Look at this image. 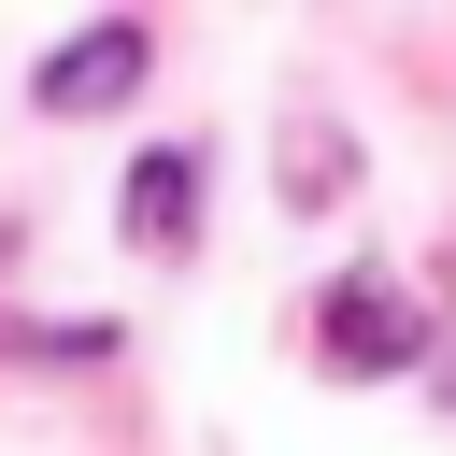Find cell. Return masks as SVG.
Masks as SVG:
<instances>
[{"label": "cell", "instance_id": "1", "mask_svg": "<svg viewBox=\"0 0 456 456\" xmlns=\"http://www.w3.org/2000/svg\"><path fill=\"white\" fill-rule=\"evenodd\" d=\"M142 57H157V28H142V14H100L86 43H57V57H43V86H28V100H43V114H114V100L142 86Z\"/></svg>", "mask_w": 456, "mask_h": 456}, {"label": "cell", "instance_id": "2", "mask_svg": "<svg viewBox=\"0 0 456 456\" xmlns=\"http://www.w3.org/2000/svg\"><path fill=\"white\" fill-rule=\"evenodd\" d=\"M428 328H413V299L385 285V271H356L342 299H328V370H399Z\"/></svg>", "mask_w": 456, "mask_h": 456}, {"label": "cell", "instance_id": "3", "mask_svg": "<svg viewBox=\"0 0 456 456\" xmlns=\"http://www.w3.org/2000/svg\"><path fill=\"white\" fill-rule=\"evenodd\" d=\"M185 228H200V157L171 142V157L128 171V242H185Z\"/></svg>", "mask_w": 456, "mask_h": 456}]
</instances>
